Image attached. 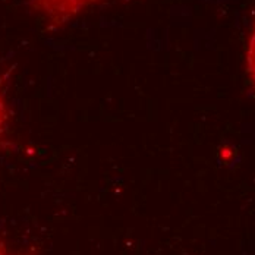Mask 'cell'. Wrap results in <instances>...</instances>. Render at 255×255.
<instances>
[{
    "mask_svg": "<svg viewBox=\"0 0 255 255\" xmlns=\"http://www.w3.org/2000/svg\"><path fill=\"white\" fill-rule=\"evenodd\" d=\"M99 1L102 0H34V4L49 22L60 25Z\"/></svg>",
    "mask_w": 255,
    "mask_h": 255,
    "instance_id": "6da1fadb",
    "label": "cell"
},
{
    "mask_svg": "<svg viewBox=\"0 0 255 255\" xmlns=\"http://www.w3.org/2000/svg\"><path fill=\"white\" fill-rule=\"evenodd\" d=\"M6 121H7V110H6V103L1 96V90H0V135L3 133L4 128H6Z\"/></svg>",
    "mask_w": 255,
    "mask_h": 255,
    "instance_id": "3957f363",
    "label": "cell"
},
{
    "mask_svg": "<svg viewBox=\"0 0 255 255\" xmlns=\"http://www.w3.org/2000/svg\"><path fill=\"white\" fill-rule=\"evenodd\" d=\"M247 75L248 79L255 90V24L253 26L250 40H248V47H247Z\"/></svg>",
    "mask_w": 255,
    "mask_h": 255,
    "instance_id": "7a4b0ae2",
    "label": "cell"
},
{
    "mask_svg": "<svg viewBox=\"0 0 255 255\" xmlns=\"http://www.w3.org/2000/svg\"><path fill=\"white\" fill-rule=\"evenodd\" d=\"M0 255H19L18 253H15V251H12L4 242H3V239L0 238Z\"/></svg>",
    "mask_w": 255,
    "mask_h": 255,
    "instance_id": "277c9868",
    "label": "cell"
}]
</instances>
